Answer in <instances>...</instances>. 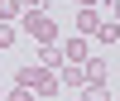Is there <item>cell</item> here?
Segmentation results:
<instances>
[{"instance_id": "6da1fadb", "label": "cell", "mask_w": 120, "mask_h": 101, "mask_svg": "<svg viewBox=\"0 0 120 101\" xmlns=\"http://www.w3.org/2000/svg\"><path fill=\"white\" fill-rule=\"evenodd\" d=\"M24 34L29 39H38V43H58V24H53V15H43V10H24Z\"/></svg>"}, {"instance_id": "7a4b0ae2", "label": "cell", "mask_w": 120, "mask_h": 101, "mask_svg": "<svg viewBox=\"0 0 120 101\" xmlns=\"http://www.w3.org/2000/svg\"><path fill=\"white\" fill-rule=\"evenodd\" d=\"M29 92H34V96H58V92H63V82H58L53 67L38 63V67H34V77H29Z\"/></svg>"}, {"instance_id": "3957f363", "label": "cell", "mask_w": 120, "mask_h": 101, "mask_svg": "<svg viewBox=\"0 0 120 101\" xmlns=\"http://www.w3.org/2000/svg\"><path fill=\"white\" fill-rule=\"evenodd\" d=\"M58 82H63V92H82V87H86V67L63 58V67H58Z\"/></svg>"}, {"instance_id": "277c9868", "label": "cell", "mask_w": 120, "mask_h": 101, "mask_svg": "<svg viewBox=\"0 0 120 101\" xmlns=\"http://www.w3.org/2000/svg\"><path fill=\"white\" fill-rule=\"evenodd\" d=\"M63 58H67V63H86V58H91V43H86V34L67 39V43H63Z\"/></svg>"}, {"instance_id": "5b68a950", "label": "cell", "mask_w": 120, "mask_h": 101, "mask_svg": "<svg viewBox=\"0 0 120 101\" xmlns=\"http://www.w3.org/2000/svg\"><path fill=\"white\" fill-rule=\"evenodd\" d=\"M96 24H101V5H82V15H77V34H96Z\"/></svg>"}, {"instance_id": "8992f818", "label": "cell", "mask_w": 120, "mask_h": 101, "mask_svg": "<svg viewBox=\"0 0 120 101\" xmlns=\"http://www.w3.org/2000/svg\"><path fill=\"white\" fill-rule=\"evenodd\" d=\"M38 63L58 72V67H63V48H58V43H38Z\"/></svg>"}, {"instance_id": "52a82bcc", "label": "cell", "mask_w": 120, "mask_h": 101, "mask_svg": "<svg viewBox=\"0 0 120 101\" xmlns=\"http://www.w3.org/2000/svg\"><path fill=\"white\" fill-rule=\"evenodd\" d=\"M77 101H111V92H106V82H86Z\"/></svg>"}, {"instance_id": "ba28073f", "label": "cell", "mask_w": 120, "mask_h": 101, "mask_svg": "<svg viewBox=\"0 0 120 101\" xmlns=\"http://www.w3.org/2000/svg\"><path fill=\"white\" fill-rule=\"evenodd\" d=\"M86 82H106V58H86Z\"/></svg>"}, {"instance_id": "9c48e42d", "label": "cell", "mask_w": 120, "mask_h": 101, "mask_svg": "<svg viewBox=\"0 0 120 101\" xmlns=\"http://www.w3.org/2000/svg\"><path fill=\"white\" fill-rule=\"evenodd\" d=\"M96 39H101V43H115V39H120V24H115V19H101V24H96Z\"/></svg>"}, {"instance_id": "30bf717a", "label": "cell", "mask_w": 120, "mask_h": 101, "mask_svg": "<svg viewBox=\"0 0 120 101\" xmlns=\"http://www.w3.org/2000/svg\"><path fill=\"white\" fill-rule=\"evenodd\" d=\"M19 39V29H15V19H0V53H5L10 43Z\"/></svg>"}, {"instance_id": "8fae6325", "label": "cell", "mask_w": 120, "mask_h": 101, "mask_svg": "<svg viewBox=\"0 0 120 101\" xmlns=\"http://www.w3.org/2000/svg\"><path fill=\"white\" fill-rule=\"evenodd\" d=\"M19 10H24V5H19V0H0V19H15Z\"/></svg>"}, {"instance_id": "7c38bea8", "label": "cell", "mask_w": 120, "mask_h": 101, "mask_svg": "<svg viewBox=\"0 0 120 101\" xmlns=\"http://www.w3.org/2000/svg\"><path fill=\"white\" fill-rule=\"evenodd\" d=\"M5 101H34V92H29V87H15V92H10Z\"/></svg>"}, {"instance_id": "4fadbf2b", "label": "cell", "mask_w": 120, "mask_h": 101, "mask_svg": "<svg viewBox=\"0 0 120 101\" xmlns=\"http://www.w3.org/2000/svg\"><path fill=\"white\" fill-rule=\"evenodd\" d=\"M19 5H24V10H43L48 0H19Z\"/></svg>"}, {"instance_id": "5bb4252c", "label": "cell", "mask_w": 120, "mask_h": 101, "mask_svg": "<svg viewBox=\"0 0 120 101\" xmlns=\"http://www.w3.org/2000/svg\"><path fill=\"white\" fill-rule=\"evenodd\" d=\"M111 19H115V24H120V0H115V5H111Z\"/></svg>"}, {"instance_id": "9a60e30c", "label": "cell", "mask_w": 120, "mask_h": 101, "mask_svg": "<svg viewBox=\"0 0 120 101\" xmlns=\"http://www.w3.org/2000/svg\"><path fill=\"white\" fill-rule=\"evenodd\" d=\"M72 5H101V0H72Z\"/></svg>"}, {"instance_id": "2e32d148", "label": "cell", "mask_w": 120, "mask_h": 101, "mask_svg": "<svg viewBox=\"0 0 120 101\" xmlns=\"http://www.w3.org/2000/svg\"><path fill=\"white\" fill-rule=\"evenodd\" d=\"M0 96H5V92H0Z\"/></svg>"}]
</instances>
